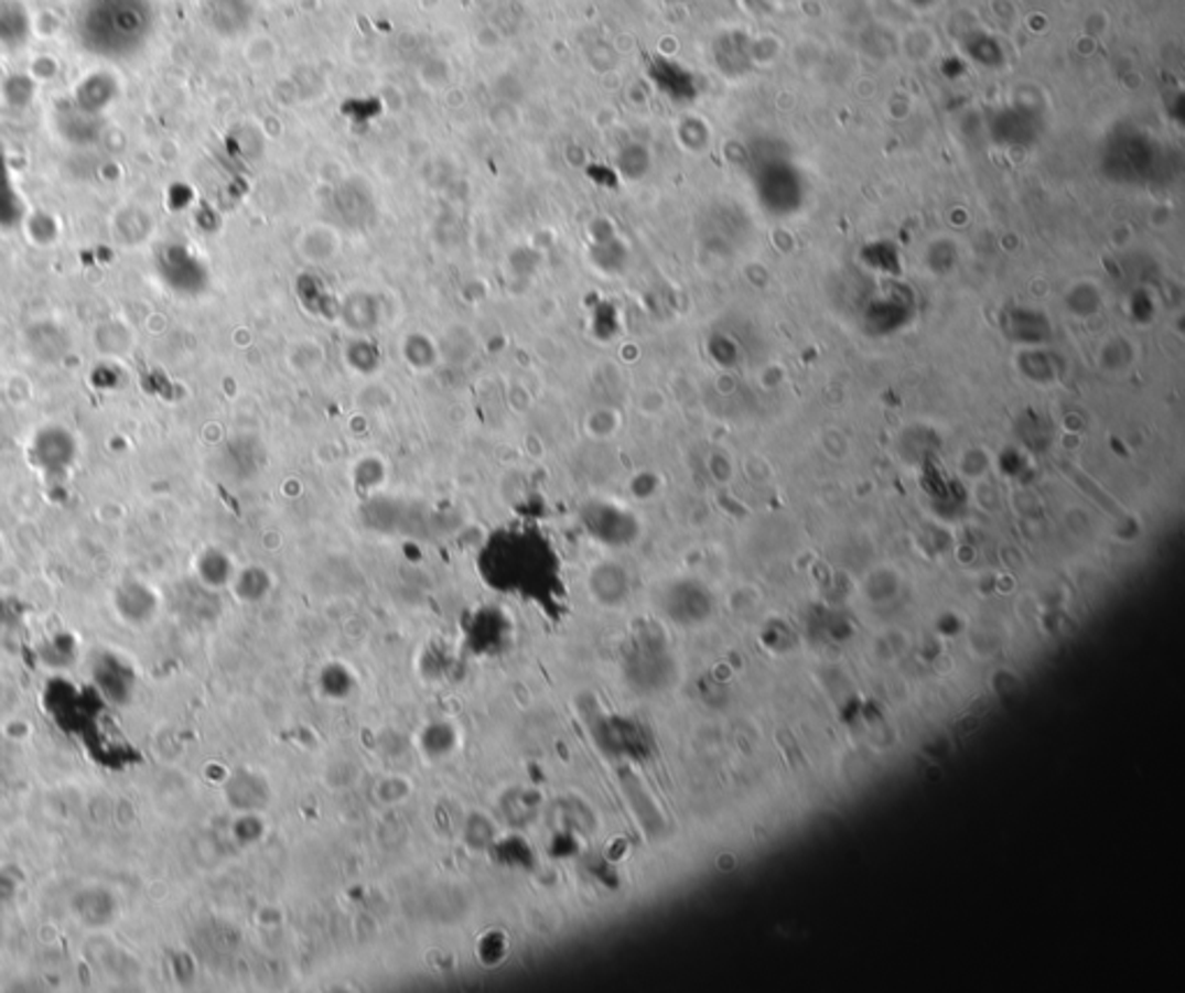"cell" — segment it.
I'll list each match as a JSON object with an SVG mask.
<instances>
[{
	"label": "cell",
	"instance_id": "cell-1",
	"mask_svg": "<svg viewBox=\"0 0 1185 993\" xmlns=\"http://www.w3.org/2000/svg\"><path fill=\"white\" fill-rule=\"evenodd\" d=\"M155 26L151 0H84L75 31L79 44L105 61H130Z\"/></svg>",
	"mask_w": 1185,
	"mask_h": 993
},
{
	"label": "cell",
	"instance_id": "cell-2",
	"mask_svg": "<svg viewBox=\"0 0 1185 993\" xmlns=\"http://www.w3.org/2000/svg\"><path fill=\"white\" fill-rule=\"evenodd\" d=\"M31 458L44 475L61 477L77 461L75 435L63 427H44L33 435Z\"/></svg>",
	"mask_w": 1185,
	"mask_h": 993
}]
</instances>
